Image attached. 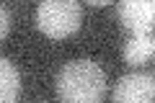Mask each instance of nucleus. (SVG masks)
I'll list each match as a JSON object with an SVG mask.
<instances>
[{"label": "nucleus", "instance_id": "obj_6", "mask_svg": "<svg viewBox=\"0 0 155 103\" xmlns=\"http://www.w3.org/2000/svg\"><path fill=\"white\" fill-rule=\"evenodd\" d=\"M21 95V72L8 57L0 60V101L16 103Z\"/></svg>", "mask_w": 155, "mask_h": 103}, {"label": "nucleus", "instance_id": "obj_8", "mask_svg": "<svg viewBox=\"0 0 155 103\" xmlns=\"http://www.w3.org/2000/svg\"><path fill=\"white\" fill-rule=\"evenodd\" d=\"M88 5H93V8H106V5H111L114 0H85Z\"/></svg>", "mask_w": 155, "mask_h": 103}, {"label": "nucleus", "instance_id": "obj_3", "mask_svg": "<svg viewBox=\"0 0 155 103\" xmlns=\"http://www.w3.org/2000/svg\"><path fill=\"white\" fill-rule=\"evenodd\" d=\"M114 103H155V75L153 72H129L122 75L111 93Z\"/></svg>", "mask_w": 155, "mask_h": 103}, {"label": "nucleus", "instance_id": "obj_5", "mask_svg": "<svg viewBox=\"0 0 155 103\" xmlns=\"http://www.w3.org/2000/svg\"><path fill=\"white\" fill-rule=\"evenodd\" d=\"M122 54L129 67H145L155 57V36L153 34H132L124 44Z\"/></svg>", "mask_w": 155, "mask_h": 103}, {"label": "nucleus", "instance_id": "obj_2", "mask_svg": "<svg viewBox=\"0 0 155 103\" xmlns=\"http://www.w3.org/2000/svg\"><path fill=\"white\" fill-rule=\"evenodd\" d=\"M83 8L80 0H41L36 8V28L52 41L70 39L80 31Z\"/></svg>", "mask_w": 155, "mask_h": 103}, {"label": "nucleus", "instance_id": "obj_7", "mask_svg": "<svg viewBox=\"0 0 155 103\" xmlns=\"http://www.w3.org/2000/svg\"><path fill=\"white\" fill-rule=\"evenodd\" d=\"M0 39H8V34H11V26H13V16H11V11H8V5H3L0 8Z\"/></svg>", "mask_w": 155, "mask_h": 103}, {"label": "nucleus", "instance_id": "obj_1", "mask_svg": "<svg viewBox=\"0 0 155 103\" xmlns=\"http://www.w3.org/2000/svg\"><path fill=\"white\" fill-rule=\"evenodd\" d=\"M54 90L67 103H98L106 95V72L93 60H72L60 67Z\"/></svg>", "mask_w": 155, "mask_h": 103}, {"label": "nucleus", "instance_id": "obj_4", "mask_svg": "<svg viewBox=\"0 0 155 103\" xmlns=\"http://www.w3.org/2000/svg\"><path fill=\"white\" fill-rule=\"evenodd\" d=\"M116 18L132 34H153L155 31V0H119Z\"/></svg>", "mask_w": 155, "mask_h": 103}]
</instances>
